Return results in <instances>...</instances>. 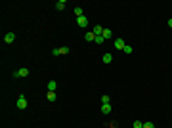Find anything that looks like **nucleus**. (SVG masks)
<instances>
[{"instance_id":"3","label":"nucleus","mask_w":172,"mask_h":128,"mask_svg":"<svg viewBox=\"0 0 172 128\" xmlns=\"http://www.w3.org/2000/svg\"><path fill=\"white\" fill-rule=\"evenodd\" d=\"M77 25L78 27H88V17H86V15H82V17H77Z\"/></svg>"},{"instance_id":"1","label":"nucleus","mask_w":172,"mask_h":128,"mask_svg":"<svg viewBox=\"0 0 172 128\" xmlns=\"http://www.w3.org/2000/svg\"><path fill=\"white\" fill-rule=\"evenodd\" d=\"M15 105H17V109H27V99H25V96H19Z\"/></svg>"},{"instance_id":"5","label":"nucleus","mask_w":172,"mask_h":128,"mask_svg":"<svg viewBox=\"0 0 172 128\" xmlns=\"http://www.w3.org/2000/svg\"><path fill=\"white\" fill-rule=\"evenodd\" d=\"M13 40H15V35H13V33H8V35L4 36V42H6V44H12Z\"/></svg>"},{"instance_id":"14","label":"nucleus","mask_w":172,"mask_h":128,"mask_svg":"<svg viewBox=\"0 0 172 128\" xmlns=\"http://www.w3.org/2000/svg\"><path fill=\"white\" fill-rule=\"evenodd\" d=\"M111 61H113V55H111V54L107 52V54L103 55V63H111Z\"/></svg>"},{"instance_id":"9","label":"nucleus","mask_w":172,"mask_h":128,"mask_svg":"<svg viewBox=\"0 0 172 128\" xmlns=\"http://www.w3.org/2000/svg\"><path fill=\"white\" fill-rule=\"evenodd\" d=\"M55 88H57V82H54V80L48 82V92H55Z\"/></svg>"},{"instance_id":"10","label":"nucleus","mask_w":172,"mask_h":128,"mask_svg":"<svg viewBox=\"0 0 172 128\" xmlns=\"http://www.w3.org/2000/svg\"><path fill=\"white\" fill-rule=\"evenodd\" d=\"M46 98H48V101H55V99H57V96H55V92H48V94H46Z\"/></svg>"},{"instance_id":"17","label":"nucleus","mask_w":172,"mask_h":128,"mask_svg":"<svg viewBox=\"0 0 172 128\" xmlns=\"http://www.w3.org/2000/svg\"><path fill=\"white\" fill-rule=\"evenodd\" d=\"M109 101H111L109 96H101V103H109Z\"/></svg>"},{"instance_id":"4","label":"nucleus","mask_w":172,"mask_h":128,"mask_svg":"<svg viewBox=\"0 0 172 128\" xmlns=\"http://www.w3.org/2000/svg\"><path fill=\"white\" fill-rule=\"evenodd\" d=\"M124 40H122V38H117V40H115V48H117V50H124Z\"/></svg>"},{"instance_id":"8","label":"nucleus","mask_w":172,"mask_h":128,"mask_svg":"<svg viewBox=\"0 0 172 128\" xmlns=\"http://www.w3.org/2000/svg\"><path fill=\"white\" fill-rule=\"evenodd\" d=\"M84 38H86L88 42H92V40H96V35H94V31H90V33H86V35H84Z\"/></svg>"},{"instance_id":"16","label":"nucleus","mask_w":172,"mask_h":128,"mask_svg":"<svg viewBox=\"0 0 172 128\" xmlns=\"http://www.w3.org/2000/svg\"><path fill=\"white\" fill-rule=\"evenodd\" d=\"M101 36H103V38H111V31H109V29H105Z\"/></svg>"},{"instance_id":"13","label":"nucleus","mask_w":172,"mask_h":128,"mask_svg":"<svg viewBox=\"0 0 172 128\" xmlns=\"http://www.w3.org/2000/svg\"><path fill=\"white\" fill-rule=\"evenodd\" d=\"M65 6H67V4H65V0H59V2L55 4V8H57L59 12H61V10H65Z\"/></svg>"},{"instance_id":"18","label":"nucleus","mask_w":172,"mask_h":128,"mask_svg":"<svg viewBox=\"0 0 172 128\" xmlns=\"http://www.w3.org/2000/svg\"><path fill=\"white\" fill-rule=\"evenodd\" d=\"M132 126H134V128H143V124H142L140 121H134V124H132Z\"/></svg>"},{"instance_id":"12","label":"nucleus","mask_w":172,"mask_h":128,"mask_svg":"<svg viewBox=\"0 0 172 128\" xmlns=\"http://www.w3.org/2000/svg\"><path fill=\"white\" fill-rule=\"evenodd\" d=\"M57 50H59V55H67L69 54V48L67 46H61V48H57Z\"/></svg>"},{"instance_id":"7","label":"nucleus","mask_w":172,"mask_h":128,"mask_svg":"<svg viewBox=\"0 0 172 128\" xmlns=\"http://www.w3.org/2000/svg\"><path fill=\"white\" fill-rule=\"evenodd\" d=\"M101 113H111V103H101Z\"/></svg>"},{"instance_id":"11","label":"nucleus","mask_w":172,"mask_h":128,"mask_svg":"<svg viewBox=\"0 0 172 128\" xmlns=\"http://www.w3.org/2000/svg\"><path fill=\"white\" fill-rule=\"evenodd\" d=\"M75 15H77V17H82V15H84V12H82V8H80V6L75 8Z\"/></svg>"},{"instance_id":"19","label":"nucleus","mask_w":172,"mask_h":128,"mask_svg":"<svg viewBox=\"0 0 172 128\" xmlns=\"http://www.w3.org/2000/svg\"><path fill=\"white\" fill-rule=\"evenodd\" d=\"M103 40H105L103 36H96V44H103Z\"/></svg>"},{"instance_id":"21","label":"nucleus","mask_w":172,"mask_h":128,"mask_svg":"<svg viewBox=\"0 0 172 128\" xmlns=\"http://www.w3.org/2000/svg\"><path fill=\"white\" fill-rule=\"evenodd\" d=\"M168 27H170V29H172V17H170V19H168Z\"/></svg>"},{"instance_id":"6","label":"nucleus","mask_w":172,"mask_h":128,"mask_svg":"<svg viewBox=\"0 0 172 128\" xmlns=\"http://www.w3.org/2000/svg\"><path fill=\"white\" fill-rule=\"evenodd\" d=\"M103 31H105V29H103L101 25H96V27H94V35H96V36H101Z\"/></svg>"},{"instance_id":"2","label":"nucleus","mask_w":172,"mask_h":128,"mask_svg":"<svg viewBox=\"0 0 172 128\" xmlns=\"http://www.w3.org/2000/svg\"><path fill=\"white\" fill-rule=\"evenodd\" d=\"M27 75H29V69H25V67L13 73V77H15V78H23V77H27Z\"/></svg>"},{"instance_id":"20","label":"nucleus","mask_w":172,"mask_h":128,"mask_svg":"<svg viewBox=\"0 0 172 128\" xmlns=\"http://www.w3.org/2000/svg\"><path fill=\"white\" fill-rule=\"evenodd\" d=\"M143 128H155L153 122H143Z\"/></svg>"},{"instance_id":"22","label":"nucleus","mask_w":172,"mask_h":128,"mask_svg":"<svg viewBox=\"0 0 172 128\" xmlns=\"http://www.w3.org/2000/svg\"><path fill=\"white\" fill-rule=\"evenodd\" d=\"M105 128H115V126H113V124H111V126H105Z\"/></svg>"},{"instance_id":"15","label":"nucleus","mask_w":172,"mask_h":128,"mask_svg":"<svg viewBox=\"0 0 172 128\" xmlns=\"http://www.w3.org/2000/svg\"><path fill=\"white\" fill-rule=\"evenodd\" d=\"M122 52H126V54H132V52H134V48L130 46V44H126V46H124V50H122Z\"/></svg>"}]
</instances>
